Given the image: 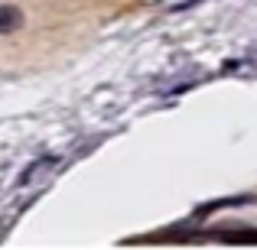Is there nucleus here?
Wrapping results in <instances>:
<instances>
[{
	"label": "nucleus",
	"mask_w": 257,
	"mask_h": 250,
	"mask_svg": "<svg viewBox=\"0 0 257 250\" xmlns=\"http://www.w3.org/2000/svg\"><path fill=\"white\" fill-rule=\"evenodd\" d=\"M59 163H62L59 156H43V159H36V163H30V166L23 169V175H20V185H30V182L43 179L46 172H52V169H59Z\"/></svg>",
	"instance_id": "1"
},
{
	"label": "nucleus",
	"mask_w": 257,
	"mask_h": 250,
	"mask_svg": "<svg viewBox=\"0 0 257 250\" xmlns=\"http://www.w3.org/2000/svg\"><path fill=\"white\" fill-rule=\"evenodd\" d=\"M23 26V13L17 7H0V33H13Z\"/></svg>",
	"instance_id": "2"
},
{
	"label": "nucleus",
	"mask_w": 257,
	"mask_h": 250,
	"mask_svg": "<svg viewBox=\"0 0 257 250\" xmlns=\"http://www.w3.org/2000/svg\"><path fill=\"white\" fill-rule=\"evenodd\" d=\"M254 59H257V52H254Z\"/></svg>",
	"instance_id": "3"
}]
</instances>
